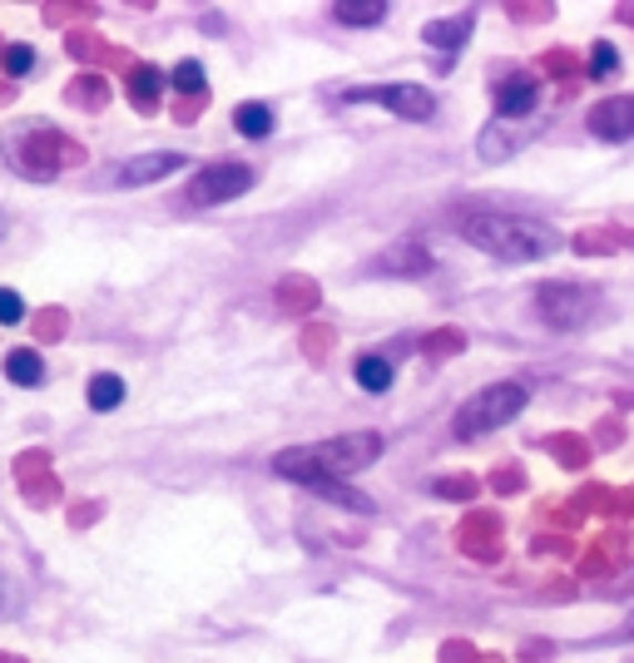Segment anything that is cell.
Listing matches in <instances>:
<instances>
[{
  "instance_id": "6da1fadb",
  "label": "cell",
  "mask_w": 634,
  "mask_h": 663,
  "mask_svg": "<svg viewBox=\"0 0 634 663\" xmlns=\"http://www.w3.org/2000/svg\"><path fill=\"white\" fill-rule=\"evenodd\" d=\"M382 451H387L382 431H342V436H333V441L278 451L273 456V476L293 480V486H323V480H347V476H357V470H367Z\"/></svg>"
},
{
  "instance_id": "7a4b0ae2",
  "label": "cell",
  "mask_w": 634,
  "mask_h": 663,
  "mask_svg": "<svg viewBox=\"0 0 634 663\" xmlns=\"http://www.w3.org/2000/svg\"><path fill=\"white\" fill-rule=\"evenodd\" d=\"M461 238L501 263H541L560 248V233L521 213H461Z\"/></svg>"
},
{
  "instance_id": "3957f363",
  "label": "cell",
  "mask_w": 634,
  "mask_h": 663,
  "mask_svg": "<svg viewBox=\"0 0 634 663\" xmlns=\"http://www.w3.org/2000/svg\"><path fill=\"white\" fill-rule=\"evenodd\" d=\"M6 164L16 169V174L45 184V178H55L60 169H80L84 149L70 134H60L55 124L30 120V124H16V130L6 134Z\"/></svg>"
},
{
  "instance_id": "277c9868",
  "label": "cell",
  "mask_w": 634,
  "mask_h": 663,
  "mask_svg": "<svg viewBox=\"0 0 634 663\" xmlns=\"http://www.w3.org/2000/svg\"><path fill=\"white\" fill-rule=\"evenodd\" d=\"M525 401H531V391H525L521 381H495V387H481L471 401L457 406L451 431H457L461 441H476V436L495 431V426H511L515 416L525 411Z\"/></svg>"
},
{
  "instance_id": "5b68a950",
  "label": "cell",
  "mask_w": 634,
  "mask_h": 663,
  "mask_svg": "<svg viewBox=\"0 0 634 663\" xmlns=\"http://www.w3.org/2000/svg\"><path fill=\"white\" fill-rule=\"evenodd\" d=\"M595 307H600V293L595 287H585V283H555L551 277V283L535 287V313H541V323L555 327V332L585 327Z\"/></svg>"
},
{
  "instance_id": "8992f818",
  "label": "cell",
  "mask_w": 634,
  "mask_h": 663,
  "mask_svg": "<svg viewBox=\"0 0 634 663\" xmlns=\"http://www.w3.org/2000/svg\"><path fill=\"white\" fill-rule=\"evenodd\" d=\"M342 100L347 104H382V110H392L397 120H407V124L437 120V94L421 90V84H372V90H347Z\"/></svg>"
},
{
  "instance_id": "52a82bcc",
  "label": "cell",
  "mask_w": 634,
  "mask_h": 663,
  "mask_svg": "<svg viewBox=\"0 0 634 663\" xmlns=\"http://www.w3.org/2000/svg\"><path fill=\"white\" fill-rule=\"evenodd\" d=\"M248 188H253V169L248 164H234V159H224V164L198 169V174L188 178L184 198L194 203V208H218V203H234L238 194H248Z\"/></svg>"
},
{
  "instance_id": "ba28073f",
  "label": "cell",
  "mask_w": 634,
  "mask_h": 663,
  "mask_svg": "<svg viewBox=\"0 0 634 663\" xmlns=\"http://www.w3.org/2000/svg\"><path fill=\"white\" fill-rule=\"evenodd\" d=\"M16 480H20V496L30 506H55L60 500V480L50 470V451H25L16 456Z\"/></svg>"
},
{
  "instance_id": "9c48e42d",
  "label": "cell",
  "mask_w": 634,
  "mask_h": 663,
  "mask_svg": "<svg viewBox=\"0 0 634 663\" xmlns=\"http://www.w3.org/2000/svg\"><path fill=\"white\" fill-rule=\"evenodd\" d=\"M457 544H461V554H471V560H481V564L501 560V520H495L491 510H471L457 530Z\"/></svg>"
},
{
  "instance_id": "30bf717a",
  "label": "cell",
  "mask_w": 634,
  "mask_h": 663,
  "mask_svg": "<svg viewBox=\"0 0 634 663\" xmlns=\"http://www.w3.org/2000/svg\"><path fill=\"white\" fill-rule=\"evenodd\" d=\"M590 134L605 139V144H625V139H634V100L630 94L600 100L595 110H590Z\"/></svg>"
},
{
  "instance_id": "8fae6325",
  "label": "cell",
  "mask_w": 634,
  "mask_h": 663,
  "mask_svg": "<svg viewBox=\"0 0 634 663\" xmlns=\"http://www.w3.org/2000/svg\"><path fill=\"white\" fill-rule=\"evenodd\" d=\"M188 159L184 154H168V149H154V154H140V159H130V164L120 169V184L124 188H144V184H158V178H168V174H178Z\"/></svg>"
},
{
  "instance_id": "7c38bea8",
  "label": "cell",
  "mask_w": 634,
  "mask_h": 663,
  "mask_svg": "<svg viewBox=\"0 0 634 663\" xmlns=\"http://www.w3.org/2000/svg\"><path fill=\"white\" fill-rule=\"evenodd\" d=\"M535 104H541V84L531 74H511L495 90V114L501 120H525V114H535Z\"/></svg>"
},
{
  "instance_id": "4fadbf2b",
  "label": "cell",
  "mask_w": 634,
  "mask_h": 663,
  "mask_svg": "<svg viewBox=\"0 0 634 663\" xmlns=\"http://www.w3.org/2000/svg\"><path fill=\"white\" fill-rule=\"evenodd\" d=\"M377 273H387V277H427L431 273V253L421 248L417 238H401L397 248H387L382 258H377Z\"/></svg>"
},
{
  "instance_id": "5bb4252c",
  "label": "cell",
  "mask_w": 634,
  "mask_h": 663,
  "mask_svg": "<svg viewBox=\"0 0 634 663\" xmlns=\"http://www.w3.org/2000/svg\"><path fill=\"white\" fill-rule=\"evenodd\" d=\"M273 297H278V307H283V313H293V317H298V313H313V307L323 303V293H317L313 277H298V273L283 277Z\"/></svg>"
},
{
  "instance_id": "9a60e30c",
  "label": "cell",
  "mask_w": 634,
  "mask_h": 663,
  "mask_svg": "<svg viewBox=\"0 0 634 663\" xmlns=\"http://www.w3.org/2000/svg\"><path fill=\"white\" fill-rule=\"evenodd\" d=\"M65 45H70V55H75V60H84V65H130V55H124V50H114V45H104V40H94L90 30H75Z\"/></svg>"
},
{
  "instance_id": "2e32d148",
  "label": "cell",
  "mask_w": 634,
  "mask_h": 663,
  "mask_svg": "<svg viewBox=\"0 0 634 663\" xmlns=\"http://www.w3.org/2000/svg\"><path fill=\"white\" fill-rule=\"evenodd\" d=\"M164 80H168V74L158 65H144V60H140V65H130V104H134V110H154Z\"/></svg>"
},
{
  "instance_id": "e0dca14e",
  "label": "cell",
  "mask_w": 634,
  "mask_h": 663,
  "mask_svg": "<svg viewBox=\"0 0 634 663\" xmlns=\"http://www.w3.org/2000/svg\"><path fill=\"white\" fill-rule=\"evenodd\" d=\"M65 100L75 104V110H90V114H100L104 104H110V80H104L100 70H90V74H80L75 84L65 90Z\"/></svg>"
},
{
  "instance_id": "ac0fdd59",
  "label": "cell",
  "mask_w": 634,
  "mask_h": 663,
  "mask_svg": "<svg viewBox=\"0 0 634 663\" xmlns=\"http://www.w3.org/2000/svg\"><path fill=\"white\" fill-rule=\"evenodd\" d=\"M317 500H327V506H337V510H352V516H372V500L362 496V490H352V486H342V480H323V486H308Z\"/></svg>"
},
{
  "instance_id": "d6986e66",
  "label": "cell",
  "mask_w": 634,
  "mask_h": 663,
  "mask_svg": "<svg viewBox=\"0 0 634 663\" xmlns=\"http://www.w3.org/2000/svg\"><path fill=\"white\" fill-rule=\"evenodd\" d=\"M352 377H357V387L362 391H372V397H382L387 387H392V361L387 357H377V351H367V357H357V367H352Z\"/></svg>"
},
{
  "instance_id": "ffe728a7",
  "label": "cell",
  "mask_w": 634,
  "mask_h": 663,
  "mask_svg": "<svg viewBox=\"0 0 634 663\" xmlns=\"http://www.w3.org/2000/svg\"><path fill=\"white\" fill-rule=\"evenodd\" d=\"M6 377L16 381V387H40V381H45V361H40L35 347H16L6 357Z\"/></svg>"
},
{
  "instance_id": "44dd1931",
  "label": "cell",
  "mask_w": 634,
  "mask_h": 663,
  "mask_svg": "<svg viewBox=\"0 0 634 663\" xmlns=\"http://www.w3.org/2000/svg\"><path fill=\"white\" fill-rule=\"evenodd\" d=\"M421 40H427L431 50H461L471 40V16H461V20H431V26L421 30Z\"/></svg>"
},
{
  "instance_id": "7402d4cb",
  "label": "cell",
  "mask_w": 634,
  "mask_h": 663,
  "mask_svg": "<svg viewBox=\"0 0 634 663\" xmlns=\"http://www.w3.org/2000/svg\"><path fill=\"white\" fill-rule=\"evenodd\" d=\"M457 351H467V332L461 327H437L421 337V357L427 361H447V357H457Z\"/></svg>"
},
{
  "instance_id": "603a6c76",
  "label": "cell",
  "mask_w": 634,
  "mask_h": 663,
  "mask_svg": "<svg viewBox=\"0 0 634 663\" xmlns=\"http://www.w3.org/2000/svg\"><path fill=\"white\" fill-rule=\"evenodd\" d=\"M333 16L342 20V26L367 30V26H382V20H387V6H382V0H337Z\"/></svg>"
},
{
  "instance_id": "cb8c5ba5",
  "label": "cell",
  "mask_w": 634,
  "mask_h": 663,
  "mask_svg": "<svg viewBox=\"0 0 634 663\" xmlns=\"http://www.w3.org/2000/svg\"><path fill=\"white\" fill-rule=\"evenodd\" d=\"M234 130L243 139H268L273 134V110H268V104H258V100L238 104V110H234Z\"/></svg>"
},
{
  "instance_id": "d4e9b609",
  "label": "cell",
  "mask_w": 634,
  "mask_h": 663,
  "mask_svg": "<svg viewBox=\"0 0 634 663\" xmlns=\"http://www.w3.org/2000/svg\"><path fill=\"white\" fill-rule=\"evenodd\" d=\"M545 451H551L565 470H585L590 466V441H580L575 431H570V436H551V441H545Z\"/></svg>"
},
{
  "instance_id": "484cf974",
  "label": "cell",
  "mask_w": 634,
  "mask_h": 663,
  "mask_svg": "<svg viewBox=\"0 0 634 663\" xmlns=\"http://www.w3.org/2000/svg\"><path fill=\"white\" fill-rule=\"evenodd\" d=\"M168 84L178 90V100H204V65L198 60H178L174 70H168Z\"/></svg>"
},
{
  "instance_id": "4316f807",
  "label": "cell",
  "mask_w": 634,
  "mask_h": 663,
  "mask_svg": "<svg viewBox=\"0 0 634 663\" xmlns=\"http://www.w3.org/2000/svg\"><path fill=\"white\" fill-rule=\"evenodd\" d=\"M120 401H124V377H114V371H94L90 377V406L94 411H114Z\"/></svg>"
},
{
  "instance_id": "83f0119b",
  "label": "cell",
  "mask_w": 634,
  "mask_h": 663,
  "mask_svg": "<svg viewBox=\"0 0 634 663\" xmlns=\"http://www.w3.org/2000/svg\"><path fill=\"white\" fill-rule=\"evenodd\" d=\"M476 149H481V159H485V164H501V159H511L515 139L505 134V130H495V124H485V130H481V139H476Z\"/></svg>"
},
{
  "instance_id": "f1b7e54d",
  "label": "cell",
  "mask_w": 634,
  "mask_h": 663,
  "mask_svg": "<svg viewBox=\"0 0 634 663\" xmlns=\"http://www.w3.org/2000/svg\"><path fill=\"white\" fill-rule=\"evenodd\" d=\"M620 74V50L610 45V40H600L595 50H590V80H615Z\"/></svg>"
},
{
  "instance_id": "f546056e",
  "label": "cell",
  "mask_w": 634,
  "mask_h": 663,
  "mask_svg": "<svg viewBox=\"0 0 634 663\" xmlns=\"http://www.w3.org/2000/svg\"><path fill=\"white\" fill-rule=\"evenodd\" d=\"M0 70H6V80L30 74V70H35V50H30V45H6V50H0Z\"/></svg>"
},
{
  "instance_id": "4dcf8cb0",
  "label": "cell",
  "mask_w": 634,
  "mask_h": 663,
  "mask_svg": "<svg viewBox=\"0 0 634 663\" xmlns=\"http://www.w3.org/2000/svg\"><path fill=\"white\" fill-rule=\"evenodd\" d=\"M30 332H35V341H55V337H65L70 332V317L60 313V307H45V313L30 323Z\"/></svg>"
},
{
  "instance_id": "1f68e13d",
  "label": "cell",
  "mask_w": 634,
  "mask_h": 663,
  "mask_svg": "<svg viewBox=\"0 0 634 663\" xmlns=\"http://www.w3.org/2000/svg\"><path fill=\"white\" fill-rule=\"evenodd\" d=\"M431 490H437L441 500H476V490H481V486H476L471 476H447V480H437Z\"/></svg>"
},
{
  "instance_id": "d6a6232c",
  "label": "cell",
  "mask_w": 634,
  "mask_h": 663,
  "mask_svg": "<svg viewBox=\"0 0 634 663\" xmlns=\"http://www.w3.org/2000/svg\"><path fill=\"white\" fill-rule=\"evenodd\" d=\"M20 317H30V313H25V297H20V293H10V287H0V323H6V327H16Z\"/></svg>"
},
{
  "instance_id": "836d02e7",
  "label": "cell",
  "mask_w": 634,
  "mask_h": 663,
  "mask_svg": "<svg viewBox=\"0 0 634 663\" xmlns=\"http://www.w3.org/2000/svg\"><path fill=\"white\" fill-rule=\"evenodd\" d=\"M40 16H45L50 26H70V20H90L94 6H45Z\"/></svg>"
},
{
  "instance_id": "e575fe53",
  "label": "cell",
  "mask_w": 634,
  "mask_h": 663,
  "mask_svg": "<svg viewBox=\"0 0 634 663\" xmlns=\"http://www.w3.org/2000/svg\"><path fill=\"white\" fill-rule=\"evenodd\" d=\"M541 70H551L555 80H570L575 74V55L570 50H551V55H541Z\"/></svg>"
},
{
  "instance_id": "d590c367",
  "label": "cell",
  "mask_w": 634,
  "mask_h": 663,
  "mask_svg": "<svg viewBox=\"0 0 634 663\" xmlns=\"http://www.w3.org/2000/svg\"><path fill=\"white\" fill-rule=\"evenodd\" d=\"M303 347H308V357H313V361H323V357H327V347H333V332H327V327H308Z\"/></svg>"
},
{
  "instance_id": "8d00e7d4",
  "label": "cell",
  "mask_w": 634,
  "mask_h": 663,
  "mask_svg": "<svg viewBox=\"0 0 634 663\" xmlns=\"http://www.w3.org/2000/svg\"><path fill=\"white\" fill-rule=\"evenodd\" d=\"M491 486H495V490H501V496H515V490H521V486H525V476H521V470H515V466H501V476H495V480H491Z\"/></svg>"
},
{
  "instance_id": "74e56055",
  "label": "cell",
  "mask_w": 634,
  "mask_h": 663,
  "mask_svg": "<svg viewBox=\"0 0 634 663\" xmlns=\"http://www.w3.org/2000/svg\"><path fill=\"white\" fill-rule=\"evenodd\" d=\"M476 659H481V654H476L471 644H461V639H457V644H441V663H476Z\"/></svg>"
},
{
  "instance_id": "f35d334b",
  "label": "cell",
  "mask_w": 634,
  "mask_h": 663,
  "mask_svg": "<svg viewBox=\"0 0 634 663\" xmlns=\"http://www.w3.org/2000/svg\"><path fill=\"white\" fill-rule=\"evenodd\" d=\"M16 609H20V590L6 580V574H0V619H6V614H16Z\"/></svg>"
},
{
  "instance_id": "ab89813d",
  "label": "cell",
  "mask_w": 634,
  "mask_h": 663,
  "mask_svg": "<svg viewBox=\"0 0 634 663\" xmlns=\"http://www.w3.org/2000/svg\"><path fill=\"white\" fill-rule=\"evenodd\" d=\"M531 550H541V554H570V550H575V544H570V540H560V534H545V540H535Z\"/></svg>"
},
{
  "instance_id": "60d3db41",
  "label": "cell",
  "mask_w": 634,
  "mask_h": 663,
  "mask_svg": "<svg viewBox=\"0 0 634 663\" xmlns=\"http://www.w3.org/2000/svg\"><path fill=\"white\" fill-rule=\"evenodd\" d=\"M94 516H100V506H94V500H80V506H75V516H70V526H75V530H84Z\"/></svg>"
},
{
  "instance_id": "b9f144b4",
  "label": "cell",
  "mask_w": 634,
  "mask_h": 663,
  "mask_svg": "<svg viewBox=\"0 0 634 663\" xmlns=\"http://www.w3.org/2000/svg\"><path fill=\"white\" fill-rule=\"evenodd\" d=\"M515 20H551V6H511Z\"/></svg>"
},
{
  "instance_id": "7bdbcfd3",
  "label": "cell",
  "mask_w": 634,
  "mask_h": 663,
  "mask_svg": "<svg viewBox=\"0 0 634 663\" xmlns=\"http://www.w3.org/2000/svg\"><path fill=\"white\" fill-rule=\"evenodd\" d=\"M620 436H625L620 421H600V446H620Z\"/></svg>"
},
{
  "instance_id": "ee69618b",
  "label": "cell",
  "mask_w": 634,
  "mask_h": 663,
  "mask_svg": "<svg viewBox=\"0 0 634 663\" xmlns=\"http://www.w3.org/2000/svg\"><path fill=\"white\" fill-rule=\"evenodd\" d=\"M521 659H525V663H535V659H551V644H535V639H531V644L521 649Z\"/></svg>"
},
{
  "instance_id": "f6af8a7d",
  "label": "cell",
  "mask_w": 634,
  "mask_h": 663,
  "mask_svg": "<svg viewBox=\"0 0 634 663\" xmlns=\"http://www.w3.org/2000/svg\"><path fill=\"white\" fill-rule=\"evenodd\" d=\"M476 663H505L501 654H481V659H476Z\"/></svg>"
},
{
  "instance_id": "bcb514c9",
  "label": "cell",
  "mask_w": 634,
  "mask_h": 663,
  "mask_svg": "<svg viewBox=\"0 0 634 663\" xmlns=\"http://www.w3.org/2000/svg\"><path fill=\"white\" fill-rule=\"evenodd\" d=\"M6 228H10V218H6V213H0V238H6Z\"/></svg>"
},
{
  "instance_id": "7dc6e473",
  "label": "cell",
  "mask_w": 634,
  "mask_h": 663,
  "mask_svg": "<svg viewBox=\"0 0 634 663\" xmlns=\"http://www.w3.org/2000/svg\"><path fill=\"white\" fill-rule=\"evenodd\" d=\"M0 663H25V659H16V654H0Z\"/></svg>"
},
{
  "instance_id": "c3c4849f",
  "label": "cell",
  "mask_w": 634,
  "mask_h": 663,
  "mask_svg": "<svg viewBox=\"0 0 634 663\" xmlns=\"http://www.w3.org/2000/svg\"><path fill=\"white\" fill-rule=\"evenodd\" d=\"M620 20H630V26H634V10H620Z\"/></svg>"
},
{
  "instance_id": "681fc988",
  "label": "cell",
  "mask_w": 634,
  "mask_h": 663,
  "mask_svg": "<svg viewBox=\"0 0 634 663\" xmlns=\"http://www.w3.org/2000/svg\"><path fill=\"white\" fill-rule=\"evenodd\" d=\"M625 634H634V614H630V619H625Z\"/></svg>"
}]
</instances>
